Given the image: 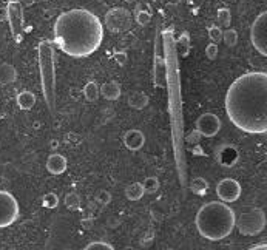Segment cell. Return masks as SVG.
Returning a JSON list of instances; mask_svg holds the SVG:
<instances>
[{
  "label": "cell",
  "mask_w": 267,
  "mask_h": 250,
  "mask_svg": "<svg viewBox=\"0 0 267 250\" xmlns=\"http://www.w3.org/2000/svg\"><path fill=\"white\" fill-rule=\"evenodd\" d=\"M226 113L232 124L249 134L267 131V74L250 71L239 76L227 90Z\"/></svg>",
  "instance_id": "1"
},
{
  "label": "cell",
  "mask_w": 267,
  "mask_h": 250,
  "mask_svg": "<svg viewBox=\"0 0 267 250\" xmlns=\"http://www.w3.org/2000/svg\"><path fill=\"white\" fill-rule=\"evenodd\" d=\"M55 45L70 58L82 59L96 53L103 40V25L96 14L76 8L62 13L52 28Z\"/></svg>",
  "instance_id": "2"
},
{
  "label": "cell",
  "mask_w": 267,
  "mask_h": 250,
  "mask_svg": "<svg viewBox=\"0 0 267 250\" xmlns=\"http://www.w3.org/2000/svg\"><path fill=\"white\" fill-rule=\"evenodd\" d=\"M235 212L227 203L210 201L196 213V229L199 235L208 241H221L235 229Z\"/></svg>",
  "instance_id": "3"
},
{
  "label": "cell",
  "mask_w": 267,
  "mask_h": 250,
  "mask_svg": "<svg viewBox=\"0 0 267 250\" xmlns=\"http://www.w3.org/2000/svg\"><path fill=\"white\" fill-rule=\"evenodd\" d=\"M39 73L43 99L51 113L56 112V56L51 40H42L37 46Z\"/></svg>",
  "instance_id": "4"
},
{
  "label": "cell",
  "mask_w": 267,
  "mask_h": 250,
  "mask_svg": "<svg viewBox=\"0 0 267 250\" xmlns=\"http://www.w3.org/2000/svg\"><path fill=\"white\" fill-rule=\"evenodd\" d=\"M235 227L241 235L256 236L265 229V213L262 209L252 207L235 216Z\"/></svg>",
  "instance_id": "5"
},
{
  "label": "cell",
  "mask_w": 267,
  "mask_h": 250,
  "mask_svg": "<svg viewBox=\"0 0 267 250\" xmlns=\"http://www.w3.org/2000/svg\"><path fill=\"white\" fill-rule=\"evenodd\" d=\"M20 209L17 199L5 190H0V229L10 227L19 219Z\"/></svg>",
  "instance_id": "6"
},
{
  "label": "cell",
  "mask_w": 267,
  "mask_h": 250,
  "mask_svg": "<svg viewBox=\"0 0 267 250\" xmlns=\"http://www.w3.org/2000/svg\"><path fill=\"white\" fill-rule=\"evenodd\" d=\"M250 40L256 51L265 58L267 56V13L262 11L250 28Z\"/></svg>",
  "instance_id": "7"
},
{
  "label": "cell",
  "mask_w": 267,
  "mask_h": 250,
  "mask_svg": "<svg viewBox=\"0 0 267 250\" xmlns=\"http://www.w3.org/2000/svg\"><path fill=\"white\" fill-rule=\"evenodd\" d=\"M7 19L11 28V34L14 40L19 43L23 39V31H25V17H23V7L20 2L11 0L7 5Z\"/></svg>",
  "instance_id": "8"
},
{
  "label": "cell",
  "mask_w": 267,
  "mask_h": 250,
  "mask_svg": "<svg viewBox=\"0 0 267 250\" xmlns=\"http://www.w3.org/2000/svg\"><path fill=\"white\" fill-rule=\"evenodd\" d=\"M105 25L112 33H125L131 28V13L125 8H113L105 14Z\"/></svg>",
  "instance_id": "9"
},
{
  "label": "cell",
  "mask_w": 267,
  "mask_h": 250,
  "mask_svg": "<svg viewBox=\"0 0 267 250\" xmlns=\"http://www.w3.org/2000/svg\"><path fill=\"white\" fill-rule=\"evenodd\" d=\"M241 191H243L241 184L236 179H232V178H226V179L220 181L218 185H217V195L223 203L238 201L239 196H241Z\"/></svg>",
  "instance_id": "10"
},
{
  "label": "cell",
  "mask_w": 267,
  "mask_h": 250,
  "mask_svg": "<svg viewBox=\"0 0 267 250\" xmlns=\"http://www.w3.org/2000/svg\"><path fill=\"white\" fill-rule=\"evenodd\" d=\"M196 130L202 137H213L221 130V119L213 113H204L196 121Z\"/></svg>",
  "instance_id": "11"
},
{
  "label": "cell",
  "mask_w": 267,
  "mask_h": 250,
  "mask_svg": "<svg viewBox=\"0 0 267 250\" xmlns=\"http://www.w3.org/2000/svg\"><path fill=\"white\" fill-rule=\"evenodd\" d=\"M124 144L131 152H138L145 144V136L141 130H128L124 134Z\"/></svg>",
  "instance_id": "12"
},
{
  "label": "cell",
  "mask_w": 267,
  "mask_h": 250,
  "mask_svg": "<svg viewBox=\"0 0 267 250\" xmlns=\"http://www.w3.org/2000/svg\"><path fill=\"white\" fill-rule=\"evenodd\" d=\"M67 159L65 156L62 155H58V153H52L48 161H46V170L51 173V175H62L65 173L67 170Z\"/></svg>",
  "instance_id": "13"
},
{
  "label": "cell",
  "mask_w": 267,
  "mask_h": 250,
  "mask_svg": "<svg viewBox=\"0 0 267 250\" xmlns=\"http://www.w3.org/2000/svg\"><path fill=\"white\" fill-rule=\"evenodd\" d=\"M99 94L102 97H105L106 101H116V99L121 97L122 90H121V85L116 80H110V82H105L99 88Z\"/></svg>",
  "instance_id": "14"
},
{
  "label": "cell",
  "mask_w": 267,
  "mask_h": 250,
  "mask_svg": "<svg viewBox=\"0 0 267 250\" xmlns=\"http://www.w3.org/2000/svg\"><path fill=\"white\" fill-rule=\"evenodd\" d=\"M17 79V71L11 64H0V85L14 84Z\"/></svg>",
  "instance_id": "15"
},
{
  "label": "cell",
  "mask_w": 267,
  "mask_h": 250,
  "mask_svg": "<svg viewBox=\"0 0 267 250\" xmlns=\"http://www.w3.org/2000/svg\"><path fill=\"white\" fill-rule=\"evenodd\" d=\"M16 102H17V105H19L20 110L28 112V110H31L36 105V96L31 91H22V93L17 94Z\"/></svg>",
  "instance_id": "16"
},
{
  "label": "cell",
  "mask_w": 267,
  "mask_h": 250,
  "mask_svg": "<svg viewBox=\"0 0 267 250\" xmlns=\"http://www.w3.org/2000/svg\"><path fill=\"white\" fill-rule=\"evenodd\" d=\"M128 105L135 110H144L148 105V96L144 91H135L128 96Z\"/></svg>",
  "instance_id": "17"
},
{
  "label": "cell",
  "mask_w": 267,
  "mask_h": 250,
  "mask_svg": "<svg viewBox=\"0 0 267 250\" xmlns=\"http://www.w3.org/2000/svg\"><path fill=\"white\" fill-rule=\"evenodd\" d=\"M238 161V152L233 147H224L220 152V162L226 167H232L235 165V162Z\"/></svg>",
  "instance_id": "18"
},
{
  "label": "cell",
  "mask_w": 267,
  "mask_h": 250,
  "mask_svg": "<svg viewBox=\"0 0 267 250\" xmlns=\"http://www.w3.org/2000/svg\"><path fill=\"white\" fill-rule=\"evenodd\" d=\"M144 187L141 182H133L130 185H127L125 188V196L127 199H130V201H139V199L144 196Z\"/></svg>",
  "instance_id": "19"
},
{
  "label": "cell",
  "mask_w": 267,
  "mask_h": 250,
  "mask_svg": "<svg viewBox=\"0 0 267 250\" xmlns=\"http://www.w3.org/2000/svg\"><path fill=\"white\" fill-rule=\"evenodd\" d=\"M84 97L87 99L88 102L97 101V97H99V87H97L96 82H93V80L87 82V85L84 87Z\"/></svg>",
  "instance_id": "20"
},
{
  "label": "cell",
  "mask_w": 267,
  "mask_h": 250,
  "mask_svg": "<svg viewBox=\"0 0 267 250\" xmlns=\"http://www.w3.org/2000/svg\"><path fill=\"white\" fill-rule=\"evenodd\" d=\"M190 190L198 196H204L205 191L208 190V182L204 178H195L190 184Z\"/></svg>",
  "instance_id": "21"
},
{
  "label": "cell",
  "mask_w": 267,
  "mask_h": 250,
  "mask_svg": "<svg viewBox=\"0 0 267 250\" xmlns=\"http://www.w3.org/2000/svg\"><path fill=\"white\" fill-rule=\"evenodd\" d=\"M176 48L179 49L181 56L185 58L189 54V51H190V36H189V33H182L179 36V39L176 40Z\"/></svg>",
  "instance_id": "22"
},
{
  "label": "cell",
  "mask_w": 267,
  "mask_h": 250,
  "mask_svg": "<svg viewBox=\"0 0 267 250\" xmlns=\"http://www.w3.org/2000/svg\"><path fill=\"white\" fill-rule=\"evenodd\" d=\"M151 20V13L148 10V7H145V10L142 7H138V11H136V22L141 25V26H145L148 25Z\"/></svg>",
  "instance_id": "23"
},
{
  "label": "cell",
  "mask_w": 267,
  "mask_h": 250,
  "mask_svg": "<svg viewBox=\"0 0 267 250\" xmlns=\"http://www.w3.org/2000/svg\"><path fill=\"white\" fill-rule=\"evenodd\" d=\"M65 206L70 209V210H79L81 209V198L77 193L71 191L65 196Z\"/></svg>",
  "instance_id": "24"
},
{
  "label": "cell",
  "mask_w": 267,
  "mask_h": 250,
  "mask_svg": "<svg viewBox=\"0 0 267 250\" xmlns=\"http://www.w3.org/2000/svg\"><path fill=\"white\" fill-rule=\"evenodd\" d=\"M142 187H144V191L145 193H154L159 190V179L154 178V176H148L144 179V182H141Z\"/></svg>",
  "instance_id": "25"
},
{
  "label": "cell",
  "mask_w": 267,
  "mask_h": 250,
  "mask_svg": "<svg viewBox=\"0 0 267 250\" xmlns=\"http://www.w3.org/2000/svg\"><path fill=\"white\" fill-rule=\"evenodd\" d=\"M223 40L227 46H235L238 43V33L232 28H227L226 31H223Z\"/></svg>",
  "instance_id": "26"
},
{
  "label": "cell",
  "mask_w": 267,
  "mask_h": 250,
  "mask_svg": "<svg viewBox=\"0 0 267 250\" xmlns=\"http://www.w3.org/2000/svg\"><path fill=\"white\" fill-rule=\"evenodd\" d=\"M42 206L45 209H56L59 206V198L56 193H46L43 196V201H42Z\"/></svg>",
  "instance_id": "27"
},
{
  "label": "cell",
  "mask_w": 267,
  "mask_h": 250,
  "mask_svg": "<svg viewBox=\"0 0 267 250\" xmlns=\"http://www.w3.org/2000/svg\"><path fill=\"white\" fill-rule=\"evenodd\" d=\"M218 22H220L221 26L229 28V26H230V22H232L230 10H227V8H221V10H218Z\"/></svg>",
  "instance_id": "28"
},
{
  "label": "cell",
  "mask_w": 267,
  "mask_h": 250,
  "mask_svg": "<svg viewBox=\"0 0 267 250\" xmlns=\"http://www.w3.org/2000/svg\"><path fill=\"white\" fill-rule=\"evenodd\" d=\"M208 37L213 43H220L223 40V30L217 25L208 26Z\"/></svg>",
  "instance_id": "29"
},
{
  "label": "cell",
  "mask_w": 267,
  "mask_h": 250,
  "mask_svg": "<svg viewBox=\"0 0 267 250\" xmlns=\"http://www.w3.org/2000/svg\"><path fill=\"white\" fill-rule=\"evenodd\" d=\"M115 247L109 242H103V241H94V242H90L85 250H113Z\"/></svg>",
  "instance_id": "30"
},
{
  "label": "cell",
  "mask_w": 267,
  "mask_h": 250,
  "mask_svg": "<svg viewBox=\"0 0 267 250\" xmlns=\"http://www.w3.org/2000/svg\"><path fill=\"white\" fill-rule=\"evenodd\" d=\"M218 53H220V49H218V43H213V42H210V43L205 46V56H207V59H210V61H215V59L218 58Z\"/></svg>",
  "instance_id": "31"
},
{
  "label": "cell",
  "mask_w": 267,
  "mask_h": 250,
  "mask_svg": "<svg viewBox=\"0 0 267 250\" xmlns=\"http://www.w3.org/2000/svg\"><path fill=\"white\" fill-rule=\"evenodd\" d=\"M96 199H97V203L100 206H106V204L112 203V195H110V191H106V190H99L97 195H96Z\"/></svg>",
  "instance_id": "32"
},
{
  "label": "cell",
  "mask_w": 267,
  "mask_h": 250,
  "mask_svg": "<svg viewBox=\"0 0 267 250\" xmlns=\"http://www.w3.org/2000/svg\"><path fill=\"white\" fill-rule=\"evenodd\" d=\"M113 58H115V61H116L119 65H125V64H127V58H128V56H127V53L121 51V53H115V56H113Z\"/></svg>",
  "instance_id": "33"
},
{
  "label": "cell",
  "mask_w": 267,
  "mask_h": 250,
  "mask_svg": "<svg viewBox=\"0 0 267 250\" xmlns=\"http://www.w3.org/2000/svg\"><path fill=\"white\" fill-rule=\"evenodd\" d=\"M201 137H202V136L199 134V131H198V130H195V131H192V133L187 136V142H190V144H192V142H193V144H198Z\"/></svg>",
  "instance_id": "34"
},
{
  "label": "cell",
  "mask_w": 267,
  "mask_h": 250,
  "mask_svg": "<svg viewBox=\"0 0 267 250\" xmlns=\"http://www.w3.org/2000/svg\"><path fill=\"white\" fill-rule=\"evenodd\" d=\"M267 248V244L265 242H259L258 245H252L250 250H265Z\"/></svg>",
  "instance_id": "35"
},
{
  "label": "cell",
  "mask_w": 267,
  "mask_h": 250,
  "mask_svg": "<svg viewBox=\"0 0 267 250\" xmlns=\"http://www.w3.org/2000/svg\"><path fill=\"white\" fill-rule=\"evenodd\" d=\"M124 2H130V0H124Z\"/></svg>",
  "instance_id": "36"
}]
</instances>
